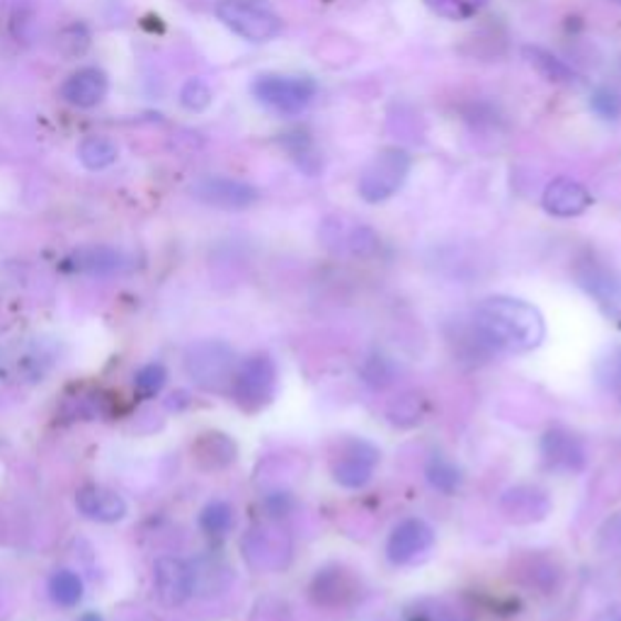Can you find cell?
<instances>
[{"label": "cell", "instance_id": "cell-36", "mask_svg": "<svg viewBox=\"0 0 621 621\" xmlns=\"http://www.w3.org/2000/svg\"><path fill=\"white\" fill-rule=\"evenodd\" d=\"M488 0H425V6L439 18L447 20H468L478 15Z\"/></svg>", "mask_w": 621, "mask_h": 621}, {"label": "cell", "instance_id": "cell-14", "mask_svg": "<svg viewBox=\"0 0 621 621\" xmlns=\"http://www.w3.org/2000/svg\"><path fill=\"white\" fill-rule=\"evenodd\" d=\"M435 547V529L423 517H405L391 529L386 539V559L394 566H411Z\"/></svg>", "mask_w": 621, "mask_h": 621}, {"label": "cell", "instance_id": "cell-33", "mask_svg": "<svg viewBox=\"0 0 621 621\" xmlns=\"http://www.w3.org/2000/svg\"><path fill=\"white\" fill-rule=\"evenodd\" d=\"M592 374L600 389L610 391V394L621 391V345L604 350L598 362H594Z\"/></svg>", "mask_w": 621, "mask_h": 621}, {"label": "cell", "instance_id": "cell-19", "mask_svg": "<svg viewBox=\"0 0 621 621\" xmlns=\"http://www.w3.org/2000/svg\"><path fill=\"white\" fill-rule=\"evenodd\" d=\"M592 205V195L586 185L570 177H556L547 185L541 195V207L556 219H573L586 214Z\"/></svg>", "mask_w": 621, "mask_h": 621}, {"label": "cell", "instance_id": "cell-3", "mask_svg": "<svg viewBox=\"0 0 621 621\" xmlns=\"http://www.w3.org/2000/svg\"><path fill=\"white\" fill-rule=\"evenodd\" d=\"M236 352L224 340H199L193 342L185 352V372L195 386L209 394L231 391L236 374Z\"/></svg>", "mask_w": 621, "mask_h": 621}, {"label": "cell", "instance_id": "cell-42", "mask_svg": "<svg viewBox=\"0 0 621 621\" xmlns=\"http://www.w3.org/2000/svg\"><path fill=\"white\" fill-rule=\"evenodd\" d=\"M81 621H103V619H100L97 614H85Z\"/></svg>", "mask_w": 621, "mask_h": 621}, {"label": "cell", "instance_id": "cell-28", "mask_svg": "<svg viewBox=\"0 0 621 621\" xmlns=\"http://www.w3.org/2000/svg\"><path fill=\"white\" fill-rule=\"evenodd\" d=\"M449 342L452 345H456L454 354L459 358V362H468V364H480L484 360H488L493 352H496L484 340V335L478 333L474 321L468 325L456 328V335H449Z\"/></svg>", "mask_w": 621, "mask_h": 621}, {"label": "cell", "instance_id": "cell-17", "mask_svg": "<svg viewBox=\"0 0 621 621\" xmlns=\"http://www.w3.org/2000/svg\"><path fill=\"white\" fill-rule=\"evenodd\" d=\"M154 588L166 607H180L195 594L193 568L175 556H161L154 563Z\"/></svg>", "mask_w": 621, "mask_h": 621}, {"label": "cell", "instance_id": "cell-10", "mask_svg": "<svg viewBox=\"0 0 621 621\" xmlns=\"http://www.w3.org/2000/svg\"><path fill=\"white\" fill-rule=\"evenodd\" d=\"M576 284L610 321L621 323V272L598 256H582L573 268Z\"/></svg>", "mask_w": 621, "mask_h": 621}, {"label": "cell", "instance_id": "cell-13", "mask_svg": "<svg viewBox=\"0 0 621 621\" xmlns=\"http://www.w3.org/2000/svg\"><path fill=\"white\" fill-rule=\"evenodd\" d=\"M321 240L335 256L372 258L379 250V236L372 228L348 217H328L321 224Z\"/></svg>", "mask_w": 621, "mask_h": 621}, {"label": "cell", "instance_id": "cell-22", "mask_svg": "<svg viewBox=\"0 0 621 621\" xmlns=\"http://www.w3.org/2000/svg\"><path fill=\"white\" fill-rule=\"evenodd\" d=\"M236 442L226 433H217V429L199 435L193 445V459L201 472H221V468H228L236 462Z\"/></svg>", "mask_w": 621, "mask_h": 621}, {"label": "cell", "instance_id": "cell-15", "mask_svg": "<svg viewBox=\"0 0 621 621\" xmlns=\"http://www.w3.org/2000/svg\"><path fill=\"white\" fill-rule=\"evenodd\" d=\"M193 197L205 201L207 207L224 211H240L256 205L260 193L250 183L236 180L226 175H207L193 185Z\"/></svg>", "mask_w": 621, "mask_h": 621}, {"label": "cell", "instance_id": "cell-27", "mask_svg": "<svg viewBox=\"0 0 621 621\" xmlns=\"http://www.w3.org/2000/svg\"><path fill=\"white\" fill-rule=\"evenodd\" d=\"M425 415H427V399L423 394H417V391H405V394L391 401L386 408L389 423L401 429L421 425L425 421Z\"/></svg>", "mask_w": 621, "mask_h": 621}, {"label": "cell", "instance_id": "cell-29", "mask_svg": "<svg viewBox=\"0 0 621 621\" xmlns=\"http://www.w3.org/2000/svg\"><path fill=\"white\" fill-rule=\"evenodd\" d=\"M120 148L107 136H85L79 144V161L87 170H105L117 163Z\"/></svg>", "mask_w": 621, "mask_h": 621}, {"label": "cell", "instance_id": "cell-4", "mask_svg": "<svg viewBox=\"0 0 621 621\" xmlns=\"http://www.w3.org/2000/svg\"><path fill=\"white\" fill-rule=\"evenodd\" d=\"M277 382H280V374H277L275 360L270 354L256 352L236 366L231 391H228V394H231L240 411L252 415L265 411L275 401Z\"/></svg>", "mask_w": 621, "mask_h": 621}, {"label": "cell", "instance_id": "cell-9", "mask_svg": "<svg viewBox=\"0 0 621 621\" xmlns=\"http://www.w3.org/2000/svg\"><path fill=\"white\" fill-rule=\"evenodd\" d=\"M362 594V580L345 563H328L319 568L309 586L311 602L325 612H348L354 604H360Z\"/></svg>", "mask_w": 621, "mask_h": 621}, {"label": "cell", "instance_id": "cell-37", "mask_svg": "<svg viewBox=\"0 0 621 621\" xmlns=\"http://www.w3.org/2000/svg\"><path fill=\"white\" fill-rule=\"evenodd\" d=\"M211 87L201 79H189L180 91V103L189 112H205L211 105Z\"/></svg>", "mask_w": 621, "mask_h": 621}, {"label": "cell", "instance_id": "cell-20", "mask_svg": "<svg viewBox=\"0 0 621 621\" xmlns=\"http://www.w3.org/2000/svg\"><path fill=\"white\" fill-rule=\"evenodd\" d=\"M75 508L79 513L97 525H114L130 513V505L120 496L117 490L107 486H83L75 493Z\"/></svg>", "mask_w": 621, "mask_h": 621}, {"label": "cell", "instance_id": "cell-35", "mask_svg": "<svg viewBox=\"0 0 621 621\" xmlns=\"http://www.w3.org/2000/svg\"><path fill=\"white\" fill-rule=\"evenodd\" d=\"M168 384V370L161 362H148L134 374V389L142 399H156Z\"/></svg>", "mask_w": 621, "mask_h": 621}, {"label": "cell", "instance_id": "cell-43", "mask_svg": "<svg viewBox=\"0 0 621 621\" xmlns=\"http://www.w3.org/2000/svg\"><path fill=\"white\" fill-rule=\"evenodd\" d=\"M617 3H621V0H617Z\"/></svg>", "mask_w": 621, "mask_h": 621}, {"label": "cell", "instance_id": "cell-38", "mask_svg": "<svg viewBox=\"0 0 621 621\" xmlns=\"http://www.w3.org/2000/svg\"><path fill=\"white\" fill-rule=\"evenodd\" d=\"M598 551L621 559V513L612 515L598 531Z\"/></svg>", "mask_w": 621, "mask_h": 621}, {"label": "cell", "instance_id": "cell-24", "mask_svg": "<svg viewBox=\"0 0 621 621\" xmlns=\"http://www.w3.org/2000/svg\"><path fill=\"white\" fill-rule=\"evenodd\" d=\"M189 568H193L195 594H205V598L224 592L234 580L231 568L221 559H197L195 563H189Z\"/></svg>", "mask_w": 621, "mask_h": 621}, {"label": "cell", "instance_id": "cell-7", "mask_svg": "<svg viewBox=\"0 0 621 621\" xmlns=\"http://www.w3.org/2000/svg\"><path fill=\"white\" fill-rule=\"evenodd\" d=\"M250 91L262 107L275 114H284V117H294L313 103L319 85L309 75L262 73L252 81Z\"/></svg>", "mask_w": 621, "mask_h": 621}, {"label": "cell", "instance_id": "cell-40", "mask_svg": "<svg viewBox=\"0 0 621 621\" xmlns=\"http://www.w3.org/2000/svg\"><path fill=\"white\" fill-rule=\"evenodd\" d=\"M250 621H289V610L282 600L265 598L256 604Z\"/></svg>", "mask_w": 621, "mask_h": 621}, {"label": "cell", "instance_id": "cell-1", "mask_svg": "<svg viewBox=\"0 0 621 621\" xmlns=\"http://www.w3.org/2000/svg\"><path fill=\"white\" fill-rule=\"evenodd\" d=\"M472 321L488 345L505 354H527L547 338V323L535 303L505 294L480 299Z\"/></svg>", "mask_w": 621, "mask_h": 621}, {"label": "cell", "instance_id": "cell-32", "mask_svg": "<svg viewBox=\"0 0 621 621\" xmlns=\"http://www.w3.org/2000/svg\"><path fill=\"white\" fill-rule=\"evenodd\" d=\"M396 374H399L396 362L386 358V354H382V352L370 354V358H366L360 366V379L374 391L389 389L396 382Z\"/></svg>", "mask_w": 621, "mask_h": 621}, {"label": "cell", "instance_id": "cell-41", "mask_svg": "<svg viewBox=\"0 0 621 621\" xmlns=\"http://www.w3.org/2000/svg\"><path fill=\"white\" fill-rule=\"evenodd\" d=\"M592 621H621V607H610V610L600 612Z\"/></svg>", "mask_w": 621, "mask_h": 621}, {"label": "cell", "instance_id": "cell-23", "mask_svg": "<svg viewBox=\"0 0 621 621\" xmlns=\"http://www.w3.org/2000/svg\"><path fill=\"white\" fill-rule=\"evenodd\" d=\"M69 265L75 272L105 277V275L122 272L126 268V258H124V252L114 250V248L93 246V248L75 250L73 256L69 258Z\"/></svg>", "mask_w": 621, "mask_h": 621}, {"label": "cell", "instance_id": "cell-12", "mask_svg": "<svg viewBox=\"0 0 621 621\" xmlns=\"http://www.w3.org/2000/svg\"><path fill=\"white\" fill-rule=\"evenodd\" d=\"M510 576L529 592L556 594L563 588L566 570L549 551H517L510 561Z\"/></svg>", "mask_w": 621, "mask_h": 621}, {"label": "cell", "instance_id": "cell-34", "mask_svg": "<svg viewBox=\"0 0 621 621\" xmlns=\"http://www.w3.org/2000/svg\"><path fill=\"white\" fill-rule=\"evenodd\" d=\"M287 151H289V156L297 161V166L307 173V175H315L321 170V158L319 154H315V148H313V142L311 138L303 134V132H294V134H287Z\"/></svg>", "mask_w": 621, "mask_h": 621}, {"label": "cell", "instance_id": "cell-31", "mask_svg": "<svg viewBox=\"0 0 621 621\" xmlns=\"http://www.w3.org/2000/svg\"><path fill=\"white\" fill-rule=\"evenodd\" d=\"M236 525V513L226 500H211L205 505V510L199 513V529L205 531L209 539H226L231 535Z\"/></svg>", "mask_w": 621, "mask_h": 621}, {"label": "cell", "instance_id": "cell-25", "mask_svg": "<svg viewBox=\"0 0 621 621\" xmlns=\"http://www.w3.org/2000/svg\"><path fill=\"white\" fill-rule=\"evenodd\" d=\"M425 478H427L429 486H433L437 493H442V496H454V493H459L462 486H464L462 466L442 452H435L427 459Z\"/></svg>", "mask_w": 621, "mask_h": 621}, {"label": "cell", "instance_id": "cell-26", "mask_svg": "<svg viewBox=\"0 0 621 621\" xmlns=\"http://www.w3.org/2000/svg\"><path fill=\"white\" fill-rule=\"evenodd\" d=\"M525 56L529 61V66L535 69L537 73H541L544 79L551 81V83H559V85H576L580 83L578 73L563 63L561 59H556L551 52L541 46H525Z\"/></svg>", "mask_w": 621, "mask_h": 621}, {"label": "cell", "instance_id": "cell-6", "mask_svg": "<svg viewBox=\"0 0 621 621\" xmlns=\"http://www.w3.org/2000/svg\"><path fill=\"white\" fill-rule=\"evenodd\" d=\"M411 168H413V158L408 151H403L399 146L382 148L360 173V180H358L360 197L366 201V205H382V201L394 197L405 185Z\"/></svg>", "mask_w": 621, "mask_h": 621}, {"label": "cell", "instance_id": "cell-11", "mask_svg": "<svg viewBox=\"0 0 621 621\" xmlns=\"http://www.w3.org/2000/svg\"><path fill=\"white\" fill-rule=\"evenodd\" d=\"M539 454L544 468L551 474L576 476L582 474L588 466V447L573 429L566 425H553L539 439Z\"/></svg>", "mask_w": 621, "mask_h": 621}, {"label": "cell", "instance_id": "cell-21", "mask_svg": "<svg viewBox=\"0 0 621 621\" xmlns=\"http://www.w3.org/2000/svg\"><path fill=\"white\" fill-rule=\"evenodd\" d=\"M110 81L105 71L100 69H81L71 73L66 81L61 85V97L66 100L69 105L79 110H91L97 107L107 97Z\"/></svg>", "mask_w": 621, "mask_h": 621}, {"label": "cell", "instance_id": "cell-30", "mask_svg": "<svg viewBox=\"0 0 621 621\" xmlns=\"http://www.w3.org/2000/svg\"><path fill=\"white\" fill-rule=\"evenodd\" d=\"M83 592H85L83 578L71 568H61L49 578V598H52L59 607H66V610L81 604Z\"/></svg>", "mask_w": 621, "mask_h": 621}, {"label": "cell", "instance_id": "cell-8", "mask_svg": "<svg viewBox=\"0 0 621 621\" xmlns=\"http://www.w3.org/2000/svg\"><path fill=\"white\" fill-rule=\"evenodd\" d=\"M382 452L364 437H342L331 452V476L338 486L348 490H360L374 478Z\"/></svg>", "mask_w": 621, "mask_h": 621}, {"label": "cell", "instance_id": "cell-18", "mask_svg": "<svg viewBox=\"0 0 621 621\" xmlns=\"http://www.w3.org/2000/svg\"><path fill=\"white\" fill-rule=\"evenodd\" d=\"M403 621H478V610L468 598L433 594L405 607Z\"/></svg>", "mask_w": 621, "mask_h": 621}, {"label": "cell", "instance_id": "cell-16", "mask_svg": "<svg viewBox=\"0 0 621 621\" xmlns=\"http://www.w3.org/2000/svg\"><path fill=\"white\" fill-rule=\"evenodd\" d=\"M503 517L513 525H537L551 515L553 503L541 486L519 484L508 488L498 500Z\"/></svg>", "mask_w": 621, "mask_h": 621}, {"label": "cell", "instance_id": "cell-39", "mask_svg": "<svg viewBox=\"0 0 621 621\" xmlns=\"http://www.w3.org/2000/svg\"><path fill=\"white\" fill-rule=\"evenodd\" d=\"M590 107L594 114H598V117H602L607 122L619 120L621 117V95L617 91H612V87H600V91L592 93Z\"/></svg>", "mask_w": 621, "mask_h": 621}, {"label": "cell", "instance_id": "cell-5", "mask_svg": "<svg viewBox=\"0 0 621 621\" xmlns=\"http://www.w3.org/2000/svg\"><path fill=\"white\" fill-rule=\"evenodd\" d=\"M217 18L240 40L252 44L272 42L284 28L270 0H219Z\"/></svg>", "mask_w": 621, "mask_h": 621}, {"label": "cell", "instance_id": "cell-2", "mask_svg": "<svg viewBox=\"0 0 621 621\" xmlns=\"http://www.w3.org/2000/svg\"><path fill=\"white\" fill-rule=\"evenodd\" d=\"M240 553L256 573H282L294 559V539L280 519L252 525L240 539Z\"/></svg>", "mask_w": 621, "mask_h": 621}]
</instances>
